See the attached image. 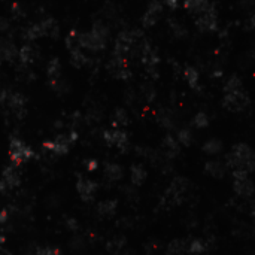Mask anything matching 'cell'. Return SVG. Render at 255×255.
<instances>
[{"label": "cell", "instance_id": "cell-1", "mask_svg": "<svg viewBox=\"0 0 255 255\" xmlns=\"http://www.w3.org/2000/svg\"><path fill=\"white\" fill-rule=\"evenodd\" d=\"M254 164H255L254 152L246 144H236L225 155V166L227 169L231 170L240 169L251 175V172L254 170Z\"/></svg>", "mask_w": 255, "mask_h": 255}, {"label": "cell", "instance_id": "cell-2", "mask_svg": "<svg viewBox=\"0 0 255 255\" xmlns=\"http://www.w3.org/2000/svg\"><path fill=\"white\" fill-rule=\"evenodd\" d=\"M109 30L102 22H96L88 33L79 35V46L90 51H102L108 43Z\"/></svg>", "mask_w": 255, "mask_h": 255}, {"label": "cell", "instance_id": "cell-3", "mask_svg": "<svg viewBox=\"0 0 255 255\" xmlns=\"http://www.w3.org/2000/svg\"><path fill=\"white\" fill-rule=\"evenodd\" d=\"M35 155L33 149L18 137H12L9 142V157L14 166H19L24 161H29Z\"/></svg>", "mask_w": 255, "mask_h": 255}, {"label": "cell", "instance_id": "cell-4", "mask_svg": "<svg viewBox=\"0 0 255 255\" xmlns=\"http://www.w3.org/2000/svg\"><path fill=\"white\" fill-rule=\"evenodd\" d=\"M222 106L230 112H242L249 106V96L246 94V91L243 88L224 92Z\"/></svg>", "mask_w": 255, "mask_h": 255}, {"label": "cell", "instance_id": "cell-5", "mask_svg": "<svg viewBox=\"0 0 255 255\" xmlns=\"http://www.w3.org/2000/svg\"><path fill=\"white\" fill-rule=\"evenodd\" d=\"M188 187H190V181L187 178H182V176H178L172 181V185L167 188V191L164 193V200L167 203H170L172 206L173 204H179L185 196V193L188 191Z\"/></svg>", "mask_w": 255, "mask_h": 255}, {"label": "cell", "instance_id": "cell-6", "mask_svg": "<svg viewBox=\"0 0 255 255\" xmlns=\"http://www.w3.org/2000/svg\"><path fill=\"white\" fill-rule=\"evenodd\" d=\"M76 139H78V134L75 131H72L71 134H58L54 141L45 142L43 146L55 155H64L69 152V149H71L72 144L76 141Z\"/></svg>", "mask_w": 255, "mask_h": 255}, {"label": "cell", "instance_id": "cell-7", "mask_svg": "<svg viewBox=\"0 0 255 255\" xmlns=\"http://www.w3.org/2000/svg\"><path fill=\"white\" fill-rule=\"evenodd\" d=\"M103 141L109 145V146H117L121 151H127L128 148V136L126 131L123 130H106L103 131Z\"/></svg>", "mask_w": 255, "mask_h": 255}, {"label": "cell", "instance_id": "cell-8", "mask_svg": "<svg viewBox=\"0 0 255 255\" xmlns=\"http://www.w3.org/2000/svg\"><path fill=\"white\" fill-rule=\"evenodd\" d=\"M108 71L110 72V75L117 79H123L127 81L131 76L130 69L127 67L126 58L117 57V55H112V58L108 63Z\"/></svg>", "mask_w": 255, "mask_h": 255}, {"label": "cell", "instance_id": "cell-9", "mask_svg": "<svg viewBox=\"0 0 255 255\" xmlns=\"http://www.w3.org/2000/svg\"><path fill=\"white\" fill-rule=\"evenodd\" d=\"M97 188H99V185H97L96 181L88 179V178H84V176H81V178L78 179V182H76V191H78L79 197H81L84 201H87V203L92 201V199H94V194H96Z\"/></svg>", "mask_w": 255, "mask_h": 255}, {"label": "cell", "instance_id": "cell-10", "mask_svg": "<svg viewBox=\"0 0 255 255\" xmlns=\"http://www.w3.org/2000/svg\"><path fill=\"white\" fill-rule=\"evenodd\" d=\"M196 26L201 32H215L218 29V18H217L215 8L196 17Z\"/></svg>", "mask_w": 255, "mask_h": 255}, {"label": "cell", "instance_id": "cell-11", "mask_svg": "<svg viewBox=\"0 0 255 255\" xmlns=\"http://www.w3.org/2000/svg\"><path fill=\"white\" fill-rule=\"evenodd\" d=\"M163 15V5H161L158 0H152L148 5L144 17H142V24L144 27H152L157 24V21Z\"/></svg>", "mask_w": 255, "mask_h": 255}, {"label": "cell", "instance_id": "cell-12", "mask_svg": "<svg viewBox=\"0 0 255 255\" xmlns=\"http://www.w3.org/2000/svg\"><path fill=\"white\" fill-rule=\"evenodd\" d=\"M233 190L235 193L242 197V199H251L252 193H254V185L249 176H243V178H235L233 181Z\"/></svg>", "mask_w": 255, "mask_h": 255}, {"label": "cell", "instance_id": "cell-13", "mask_svg": "<svg viewBox=\"0 0 255 255\" xmlns=\"http://www.w3.org/2000/svg\"><path fill=\"white\" fill-rule=\"evenodd\" d=\"M8 106L11 108V110L17 115V117H24L26 113V97L21 94V92H11L8 96V100H6Z\"/></svg>", "mask_w": 255, "mask_h": 255}, {"label": "cell", "instance_id": "cell-14", "mask_svg": "<svg viewBox=\"0 0 255 255\" xmlns=\"http://www.w3.org/2000/svg\"><path fill=\"white\" fill-rule=\"evenodd\" d=\"M183 6L190 14H193L196 17H199V15H201L207 11H211L214 8V5L209 2V0H185Z\"/></svg>", "mask_w": 255, "mask_h": 255}, {"label": "cell", "instance_id": "cell-15", "mask_svg": "<svg viewBox=\"0 0 255 255\" xmlns=\"http://www.w3.org/2000/svg\"><path fill=\"white\" fill-rule=\"evenodd\" d=\"M2 179H3V182L6 183V187L9 190L17 188L18 185L21 183V173L18 170V166L9 164L8 167H5L3 173H2Z\"/></svg>", "mask_w": 255, "mask_h": 255}, {"label": "cell", "instance_id": "cell-16", "mask_svg": "<svg viewBox=\"0 0 255 255\" xmlns=\"http://www.w3.org/2000/svg\"><path fill=\"white\" fill-rule=\"evenodd\" d=\"M142 61H144L145 67L148 69V72H151V73L155 72V67L158 64V57H157L154 48L148 43H145L142 46Z\"/></svg>", "mask_w": 255, "mask_h": 255}, {"label": "cell", "instance_id": "cell-17", "mask_svg": "<svg viewBox=\"0 0 255 255\" xmlns=\"http://www.w3.org/2000/svg\"><path fill=\"white\" fill-rule=\"evenodd\" d=\"M204 170L207 175H211L212 178H217V179H222L227 173V166L225 163L219 160H211L207 161L206 166H204Z\"/></svg>", "mask_w": 255, "mask_h": 255}, {"label": "cell", "instance_id": "cell-18", "mask_svg": "<svg viewBox=\"0 0 255 255\" xmlns=\"http://www.w3.org/2000/svg\"><path fill=\"white\" fill-rule=\"evenodd\" d=\"M37 26H39V30H40V37H45V36H48V37H57L58 36V24H57V21L53 19V18H48V19H43L40 22H37Z\"/></svg>", "mask_w": 255, "mask_h": 255}, {"label": "cell", "instance_id": "cell-19", "mask_svg": "<svg viewBox=\"0 0 255 255\" xmlns=\"http://www.w3.org/2000/svg\"><path fill=\"white\" fill-rule=\"evenodd\" d=\"M124 176V169L118 163H106L105 164V178L110 182H118Z\"/></svg>", "mask_w": 255, "mask_h": 255}, {"label": "cell", "instance_id": "cell-20", "mask_svg": "<svg viewBox=\"0 0 255 255\" xmlns=\"http://www.w3.org/2000/svg\"><path fill=\"white\" fill-rule=\"evenodd\" d=\"M179 146L181 145L178 144V141L172 134H167L163 139V149H164V154H166L167 158H175L179 154V151H181Z\"/></svg>", "mask_w": 255, "mask_h": 255}, {"label": "cell", "instance_id": "cell-21", "mask_svg": "<svg viewBox=\"0 0 255 255\" xmlns=\"http://www.w3.org/2000/svg\"><path fill=\"white\" fill-rule=\"evenodd\" d=\"M148 173L145 170V167L142 164H133L131 169H130V181L134 187H139V185H142L146 179Z\"/></svg>", "mask_w": 255, "mask_h": 255}, {"label": "cell", "instance_id": "cell-22", "mask_svg": "<svg viewBox=\"0 0 255 255\" xmlns=\"http://www.w3.org/2000/svg\"><path fill=\"white\" fill-rule=\"evenodd\" d=\"M0 53H2L3 61H12L14 58L18 57L17 46L12 42H9V40H5V42L0 43Z\"/></svg>", "mask_w": 255, "mask_h": 255}, {"label": "cell", "instance_id": "cell-23", "mask_svg": "<svg viewBox=\"0 0 255 255\" xmlns=\"http://www.w3.org/2000/svg\"><path fill=\"white\" fill-rule=\"evenodd\" d=\"M117 206H118L117 200H103L97 206V212L102 217H108L109 218V217H113L115 212H117Z\"/></svg>", "mask_w": 255, "mask_h": 255}, {"label": "cell", "instance_id": "cell-24", "mask_svg": "<svg viewBox=\"0 0 255 255\" xmlns=\"http://www.w3.org/2000/svg\"><path fill=\"white\" fill-rule=\"evenodd\" d=\"M36 57V50H35V46L32 45H24V46H21V50L18 51V60L22 63V64H29L35 60Z\"/></svg>", "mask_w": 255, "mask_h": 255}, {"label": "cell", "instance_id": "cell-25", "mask_svg": "<svg viewBox=\"0 0 255 255\" xmlns=\"http://www.w3.org/2000/svg\"><path fill=\"white\" fill-rule=\"evenodd\" d=\"M185 252H187V240H182V239H176L170 242L166 249V255H183Z\"/></svg>", "mask_w": 255, "mask_h": 255}, {"label": "cell", "instance_id": "cell-26", "mask_svg": "<svg viewBox=\"0 0 255 255\" xmlns=\"http://www.w3.org/2000/svg\"><path fill=\"white\" fill-rule=\"evenodd\" d=\"M46 73H48V79L50 82L58 81L61 76V63L58 58H53L48 64V69H46Z\"/></svg>", "mask_w": 255, "mask_h": 255}, {"label": "cell", "instance_id": "cell-27", "mask_svg": "<svg viewBox=\"0 0 255 255\" xmlns=\"http://www.w3.org/2000/svg\"><path fill=\"white\" fill-rule=\"evenodd\" d=\"M183 78L185 81L188 82V85L191 88H197L199 87V81H200V76H199V72H197V69L193 67V66H188V67H185V71H183Z\"/></svg>", "mask_w": 255, "mask_h": 255}, {"label": "cell", "instance_id": "cell-28", "mask_svg": "<svg viewBox=\"0 0 255 255\" xmlns=\"http://www.w3.org/2000/svg\"><path fill=\"white\" fill-rule=\"evenodd\" d=\"M222 151V142L218 139H209L203 144V152L209 155H217Z\"/></svg>", "mask_w": 255, "mask_h": 255}, {"label": "cell", "instance_id": "cell-29", "mask_svg": "<svg viewBox=\"0 0 255 255\" xmlns=\"http://www.w3.org/2000/svg\"><path fill=\"white\" fill-rule=\"evenodd\" d=\"M206 251V243L201 239H193L187 243V252L191 255H201Z\"/></svg>", "mask_w": 255, "mask_h": 255}, {"label": "cell", "instance_id": "cell-30", "mask_svg": "<svg viewBox=\"0 0 255 255\" xmlns=\"http://www.w3.org/2000/svg\"><path fill=\"white\" fill-rule=\"evenodd\" d=\"M176 141L182 146H190L193 144V133L190 128H181L176 134Z\"/></svg>", "mask_w": 255, "mask_h": 255}, {"label": "cell", "instance_id": "cell-31", "mask_svg": "<svg viewBox=\"0 0 255 255\" xmlns=\"http://www.w3.org/2000/svg\"><path fill=\"white\" fill-rule=\"evenodd\" d=\"M71 63L75 67H84L85 64H88V58L79 48H76L71 51Z\"/></svg>", "mask_w": 255, "mask_h": 255}, {"label": "cell", "instance_id": "cell-32", "mask_svg": "<svg viewBox=\"0 0 255 255\" xmlns=\"http://www.w3.org/2000/svg\"><path fill=\"white\" fill-rule=\"evenodd\" d=\"M191 124L196 128H206L207 126H209V117H207V113H204V112H199L194 115Z\"/></svg>", "mask_w": 255, "mask_h": 255}, {"label": "cell", "instance_id": "cell-33", "mask_svg": "<svg viewBox=\"0 0 255 255\" xmlns=\"http://www.w3.org/2000/svg\"><path fill=\"white\" fill-rule=\"evenodd\" d=\"M128 124V115L124 109H117L113 113V126H118V127H123V126H127Z\"/></svg>", "mask_w": 255, "mask_h": 255}, {"label": "cell", "instance_id": "cell-34", "mask_svg": "<svg viewBox=\"0 0 255 255\" xmlns=\"http://www.w3.org/2000/svg\"><path fill=\"white\" fill-rule=\"evenodd\" d=\"M240 88H243L242 81H240L237 76H231V78L225 82V85H224V92L236 91V90H240Z\"/></svg>", "mask_w": 255, "mask_h": 255}, {"label": "cell", "instance_id": "cell-35", "mask_svg": "<svg viewBox=\"0 0 255 255\" xmlns=\"http://www.w3.org/2000/svg\"><path fill=\"white\" fill-rule=\"evenodd\" d=\"M126 246V239L123 237H118V239H113L108 243V251L110 252H115V254H118L120 251H123Z\"/></svg>", "mask_w": 255, "mask_h": 255}, {"label": "cell", "instance_id": "cell-36", "mask_svg": "<svg viewBox=\"0 0 255 255\" xmlns=\"http://www.w3.org/2000/svg\"><path fill=\"white\" fill-rule=\"evenodd\" d=\"M160 124L163 126L164 128H167V130H172L175 127V120L172 118L170 113L161 112V115H160Z\"/></svg>", "mask_w": 255, "mask_h": 255}, {"label": "cell", "instance_id": "cell-37", "mask_svg": "<svg viewBox=\"0 0 255 255\" xmlns=\"http://www.w3.org/2000/svg\"><path fill=\"white\" fill-rule=\"evenodd\" d=\"M36 255H60V251L57 248H51V246H43L39 248L36 251Z\"/></svg>", "mask_w": 255, "mask_h": 255}, {"label": "cell", "instance_id": "cell-38", "mask_svg": "<svg viewBox=\"0 0 255 255\" xmlns=\"http://www.w3.org/2000/svg\"><path fill=\"white\" fill-rule=\"evenodd\" d=\"M170 29L178 36H185V35H187V30H185V27H182L181 24H178L176 21H170Z\"/></svg>", "mask_w": 255, "mask_h": 255}, {"label": "cell", "instance_id": "cell-39", "mask_svg": "<svg viewBox=\"0 0 255 255\" xmlns=\"http://www.w3.org/2000/svg\"><path fill=\"white\" fill-rule=\"evenodd\" d=\"M84 167H85L88 172H94V170H97L99 163H97V160H94V158H88V160L84 161Z\"/></svg>", "mask_w": 255, "mask_h": 255}, {"label": "cell", "instance_id": "cell-40", "mask_svg": "<svg viewBox=\"0 0 255 255\" xmlns=\"http://www.w3.org/2000/svg\"><path fill=\"white\" fill-rule=\"evenodd\" d=\"M8 96H9L8 90H6V88H3L2 85H0V103H6Z\"/></svg>", "mask_w": 255, "mask_h": 255}, {"label": "cell", "instance_id": "cell-41", "mask_svg": "<svg viewBox=\"0 0 255 255\" xmlns=\"http://www.w3.org/2000/svg\"><path fill=\"white\" fill-rule=\"evenodd\" d=\"M9 29V21L3 17H0V32H6Z\"/></svg>", "mask_w": 255, "mask_h": 255}, {"label": "cell", "instance_id": "cell-42", "mask_svg": "<svg viewBox=\"0 0 255 255\" xmlns=\"http://www.w3.org/2000/svg\"><path fill=\"white\" fill-rule=\"evenodd\" d=\"M66 225L71 228L72 231H76L78 230V222H76V219H73V218H69L67 219V222H66Z\"/></svg>", "mask_w": 255, "mask_h": 255}, {"label": "cell", "instance_id": "cell-43", "mask_svg": "<svg viewBox=\"0 0 255 255\" xmlns=\"http://www.w3.org/2000/svg\"><path fill=\"white\" fill-rule=\"evenodd\" d=\"M6 219H8V212L3 209V211H0V224H3V222H6Z\"/></svg>", "mask_w": 255, "mask_h": 255}, {"label": "cell", "instance_id": "cell-44", "mask_svg": "<svg viewBox=\"0 0 255 255\" xmlns=\"http://www.w3.org/2000/svg\"><path fill=\"white\" fill-rule=\"evenodd\" d=\"M9 191V188L6 187V183L3 182V179L0 178V193H8Z\"/></svg>", "mask_w": 255, "mask_h": 255}, {"label": "cell", "instance_id": "cell-45", "mask_svg": "<svg viewBox=\"0 0 255 255\" xmlns=\"http://www.w3.org/2000/svg\"><path fill=\"white\" fill-rule=\"evenodd\" d=\"M164 2H166L170 8H176V6L179 5L181 0H164Z\"/></svg>", "mask_w": 255, "mask_h": 255}, {"label": "cell", "instance_id": "cell-46", "mask_svg": "<svg viewBox=\"0 0 255 255\" xmlns=\"http://www.w3.org/2000/svg\"><path fill=\"white\" fill-rule=\"evenodd\" d=\"M3 61V58H2V53H0V63H2Z\"/></svg>", "mask_w": 255, "mask_h": 255}]
</instances>
